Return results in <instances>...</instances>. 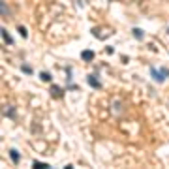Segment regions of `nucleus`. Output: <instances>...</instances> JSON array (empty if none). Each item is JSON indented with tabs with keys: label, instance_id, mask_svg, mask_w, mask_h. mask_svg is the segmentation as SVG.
I'll return each instance as SVG.
<instances>
[{
	"label": "nucleus",
	"instance_id": "3",
	"mask_svg": "<svg viewBox=\"0 0 169 169\" xmlns=\"http://www.w3.org/2000/svg\"><path fill=\"white\" fill-rule=\"evenodd\" d=\"M81 58H83V60H86V62L94 60V51H83V53H81Z\"/></svg>",
	"mask_w": 169,
	"mask_h": 169
},
{
	"label": "nucleus",
	"instance_id": "13",
	"mask_svg": "<svg viewBox=\"0 0 169 169\" xmlns=\"http://www.w3.org/2000/svg\"><path fill=\"white\" fill-rule=\"evenodd\" d=\"M167 32H169V30H167Z\"/></svg>",
	"mask_w": 169,
	"mask_h": 169
},
{
	"label": "nucleus",
	"instance_id": "6",
	"mask_svg": "<svg viewBox=\"0 0 169 169\" xmlns=\"http://www.w3.org/2000/svg\"><path fill=\"white\" fill-rule=\"evenodd\" d=\"M2 38H4V41H6L8 45H11V36L8 34V30H2Z\"/></svg>",
	"mask_w": 169,
	"mask_h": 169
},
{
	"label": "nucleus",
	"instance_id": "1",
	"mask_svg": "<svg viewBox=\"0 0 169 169\" xmlns=\"http://www.w3.org/2000/svg\"><path fill=\"white\" fill-rule=\"evenodd\" d=\"M150 73H152V77H154L158 83H164L165 81V77H169V70L167 68H160V70H156V68H152L150 70Z\"/></svg>",
	"mask_w": 169,
	"mask_h": 169
},
{
	"label": "nucleus",
	"instance_id": "7",
	"mask_svg": "<svg viewBox=\"0 0 169 169\" xmlns=\"http://www.w3.org/2000/svg\"><path fill=\"white\" fill-rule=\"evenodd\" d=\"M134 36L137 38V40H143V36H145V34H143L141 28H134Z\"/></svg>",
	"mask_w": 169,
	"mask_h": 169
},
{
	"label": "nucleus",
	"instance_id": "4",
	"mask_svg": "<svg viewBox=\"0 0 169 169\" xmlns=\"http://www.w3.org/2000/svg\"><path fill=\"white\" fill-rule=\"evenodd\" d=\"M9 158H11L13 164H19V162H21V154H19L17 150H9Z\"/></svg>",
	"mask_w": 169,
	"mask_h": 169
},
{
	"label": "nucleus",
	"instance_id": "12",
	"mask_svg": "<svg viewBox=\"0 0 169 169\" xmlns=\"http://www.w3.org/2000/svg\"><path fill=\"white\" fill-rule=\"evenodd\" d=\"M2 11H4V15H6V17L9 15V11H8V8H6V4H2Z\"/></svg>",
	"mask_w": 169,
	"mask_h": 169
},
{
	"label": "nucleus",
	"instance_id": "9",
	"mask_svg": "<svg viewBox=\"0 0 169 169\" xmlns=\"http://www.w3.org/2000/svg\"><path fill=\"white\" fill-rule=\"evenodd\" d=\"M19 34H21L23 38H27V36H28V32H27V28H25V27H19Z\"/></svg>",
	"mask_w": 169,
	"mask_h": 169
},
{
	"label": "nucleus",
	"instance_id": "2",
	"mask_svg": "<svg viewBox=\"0 0 169 169\" xmlns=\"http://www.w3.org/2000/svg\"><path fill=\"white\" fill-rule=\"evenodd\" d=\"M88 84H90V86H94V88H100V86H102L98 75H88Z\"/></svg>",
	"mask_w": 169,
	"mask_h": 169
},
{
	"label": "nucleus",
	"instance_id": "8",
	"mask_svg": "<svg viewBox=\"0 0 169 169\" xmlns=\"http://www.w3.org/2000/svg\"><path fill=\"white\" fill-rule=\"evenodd\" d=\"M40 79L47 83V81H51V73H47V71H43V73H41V75H40Z\"/></svg>",
	"mask_w": 169,
	"mask_h": 169
},
{
	"label": "nucleus",
	"instance_id": "11",
	"mask_svg": "<svg viewBox=\"0 0 169 169\" xmlns=\"http://www.w3.org/2000/svg\"><path fill=\"white\" fill-rule=\"evenodd\" d=\"M36 167H49V164H41V162H34Z\"/></svg>",
	"mask_w": 169,
	"mask_h": 169
},
{
	"label": "nucleus",
	"instance_id": "10",
	"mask_svg": "<svg viewBox=\"0 0 169 169\" xmlns=\"http://www.w3.org/2000/svg\"><path fill=\"white\" fill-rule=\"evenodd\" d=\"M23 71H25V73H32V68L27 66V64H23Z\"/></svg>",
	"mask_w": 169,
	"mask_h": 169
},
{
	"label": "nucleus",
	"instance_id": "5",
	"mask_svg": "<svg viewBox=\"0 0 169 169\" xmlns=\"http://www.w3.org/2000/svg\"><path fill=\"white\" fill-rule=\"evenodd\" d=\"M51 94H53V98H60L62 96V90H60V86H51Z\"/></svg>",
	"mask_w": 169,
	"mask_h": 169
}]
</instances>
